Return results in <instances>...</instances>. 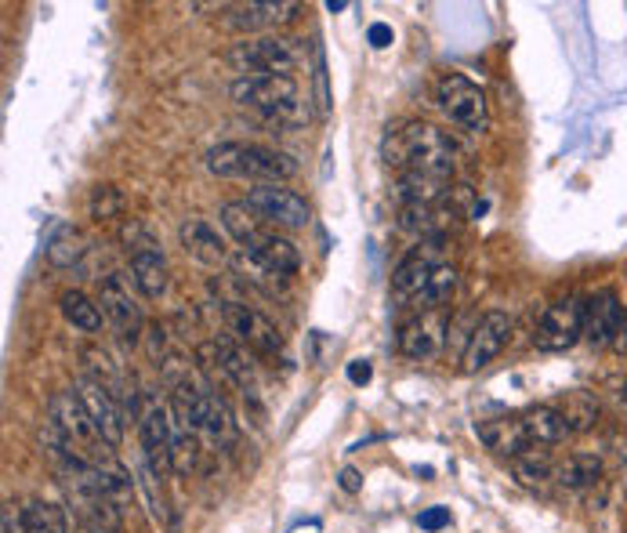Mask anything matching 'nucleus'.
Here are the masks:
<instances>
[{
  "instance_id": "nucleus-1",
  "label": "nucleus",
  "mask_w": 627,
  "mask_h": 533,
  "mask_svg": "<svg viewBox=\"0 0 627 533\" xmlns=\"http://www.w3.org/2000/svg\"><path fill=\"white\" fill-rule=\"evenodd\" d=\"M381 156L396 175L429 171V175L454 178V167H457V145L450 142L446 131H439L424 120L388 123V131L381 139Z\"/></svg>"
},
{
  "instance_id": "nucleus-2",
  "label": "nucleus",
  "mask_w": 627,
  "mask_h": 533,
  "mask_svg": "<svg viewBox=\"0 0 627 533\" xmlns=\"http://www.w3.org/2000/svg\"><path fill=\"white\" fill-rule=\"evenodd\" d=\"M207 171L218 178H240L255 185H283L298 175V160L283 149L255 142H218L207 153Z\"/></svg>"
},
{
  "instance_id": "nucleus-3",
  "label": "nucleus",
  "mask_w": 627,
  "mask_h": 533,
  "mask_svg": "<svg viewBox=\"0 0 627 533\" xmlns=\"http://www.w3.org/2000/svg\"><path fill=\"white\" fill-rule=\"evenodd\" d=\"M47 411H52V425L66 436V443L77 450L84 461H91L98 468H109V465H117L112 461V446L102 439V432L95 428V421L91 414H87V406L84 400L73 389L66 392H55L52 395V403H47Z\"/></svg>"
},
{
  "instance_id": "nucleus-4",
  "label": "nucleus",
  "mask_w": 627,
  "mask_h": 533,
  "mask_svg": "<svg viewBox=\"0 0 627 533\" xmlns=\"http://www.w3.org/2000/svg\"><path fill=\"white\" fill-rule=\"evenodd\" d=\"M229 62L244 77H261V73H275V77H291L301 62L298 41L280 33H266L258 41H240L229 52Z\"/></svg>"
},
{
  "instance_id": "nucleus-5",
  "label": "nucleus",
  "mask_w": 627,
  "mask_h": 533,
  "mask_svg": "<svg viewBox=\"0 0 627 533\" xmlns=\"http://www.w3.org/2000/svg\"><path fill=\"white\" fill-rule=\"evenodd\" d=\"M244 204L275 229H305L312 221L309 200L301 193L287 189V185H250Z\"/></svg>"
},
{
  "instance_id": "nucleus-6",
  "label": "nucleus",
  "mask_w": 627,
  "mask_h": 533,
  "mask_svg": "<svg viewBox=\"0 0 627 533\" xmlns=\"http://www.w3.org/2000/svg\"><path fill=\"white\" fill-rule=\"evenodd\" d=\"M581 338H584V297L576 294H566L555 305H548L533 334L541 352H566Z\"/></svg>"
},
{
  "instance_id": "nucleus-7",
  "label": "nucleus",
  "mask_w": 627,
  "mask_h": 533,
  "mask_svg": "<svg viewBox=\"0 0 627 533\" xmlns=\"http://www.w3.org/2000/svg\"><path fill=\"white\" fill-rule=\"evenodd\" d=\"M229 95L236 106L255 109L261 120L280 113L283 106L298 102V80L294 77H275V73H261V77H236L229 84Z\"/></svg>"
},
{
  "instance_id": "nucleus-8",
  "label": "nucleus",
  "mask_w": 627,
  "mask_h": 533,
  "mask_svg": "<svg viewBox=\"0 0 627 533\" xmlns=\"http://www.w3.org/2000/svg\"><path fill=\"white\" fill-rule=\"evenodd\" d=\"M435 98L439 106H443V113L461 123L464 131H486V123H490V106H486V95L475 88L468 77H461V73H450V77L439 80L435 88Z\"/></svg>"
},
{
  "instance_id": "nucleus-9",
  "label": "nucleus",
  "mask_w": 627,
  "mask_h": 533,
  "mask_svg": "<svg viewBox=\"0 0 627 533\" xmlns=\"http://www.w3.org/2000/svg\"><path fill=\"white\" fill-rule=\"evenodd\" d=\"M221 324L233 334L244 349H255L258 356H275L283 352V334L269 316H261L258 308L244 302H225L221 305Z\"/></svg>"
},
{
  "instance_id": "nucleus-10",
  "label": "nucleus",
  "mask_w": 627,
  "mask_h": 533,
  "mask_svg": "<svg viewBox=\"0 0 627 533\" xmlns=\"http://www.w3.org/2000/svg\"><path fill=\"white\" fill-rule=\"evenodd\" d=\"M98 305H102V316L112 324V330L120 334L123 345H134L142 341V330H145V319H142V305H138V297L131 294L128 280L123 276H106L102 287H98Z\"/></svg>"
},
{
  "instance_id": "nucleus-11",
  "label": "nucleus",
  "mask_w": 627,
  "mask_h": 533,
  "mask_svg": "<svg viewBox=\"0 0 627 533\" xmlns=\"http://www.w3.org/2000/svg\"><path fill=\"white\" fill-rule=\"evenodd\" d=\"M450 313L446 308H424L413 313L403 327H399V352L407 359H435L446 349V334H450Z\"/></svg>"
},
{
  "instance_id": "nucleus-12",
  "label": "nucleus",
  "mask_w": 627,
  "mask_h": 533,
  "mask_svg": "<svg viewBox=\"0 0 627 533\" xmlns=\"http://www.w3.org/2000/svg\"><path fill=\"white\" fill-rule=\"evenodd\" d=\"M171 432H174L171 406L149 400L145 411L138 414V436H142V457L160 479L171 472Z\"/></svg>"
},
{
  "instance_id": "nucleus-13",
  "label": "nucleus",
  "mask_w": 627,
  "mask_h": 533,
  "mask_svg": "<svg viewBox=\"0 0 627 533\" xmlns=\"http://www.w3.org/2000/svg\"><path fill=\"white\" fill-rule=\"evenodd\" d=\"M439 254H443V237H432V240H421L413 251L403 258V262L396 265L392 272V291L399 302H410L413 305V297H418L424 287H429V280H432V272L443 265L439 262Z\"/></svg>"
},
{
  "instance_id": "nucleus-14",
  "label": "nucleus",
  "mask_w": 627,
  "mask_h": 533,
  "mask_svg": "<svg viewBox=\"0 0 627 533\" xmlns=\"http://www.w3.org/2000/svg\"><path fill=\"white\" fill-rule=\"evenodd\" d=\"M508 338H511V316L500 313V308L483 313L479 324H475V330H472V338H468V349H464V356H461L464 370L475 374V370L490 367L500 356V349L508 345Z\"/></svg>"
},
{
  "instance_id": "nucleus-15",
  "label": "nucleus",
  "mask_w": 627,
  "mask_h": 533,
  "mask_svg": "<svg viewBox=\"0 0 627 533\" xmlns=\"http://www.w3.org/2000/svg\"><path fill=\"white\" fill-rule=\"evenodd\" d=\"M624 324H627V308L620 305V294L613 287L584 297V338L592 341L595 349L617 341Z\"/></svg>"
},
{
  "instance_id": "nucleus-16",
  "label": "nucleus",
  "mask_w": 627,
  "mask_h": 533,
  "mask_svg": "<svg viewBox=\"0 0 627 533\" xmlns=\"http://www.w3.org/2000/svg\"><path fill=\"white\" fill-rule=\"evenodd\" d=\"M77 395L84 400L87 414H91L95 428L102 432V439L112 446V450H117V446L123 443V411H120L112 389L106 385V381H98V378H80L77 381Z\"/></svg>"
},
{
  "instance_id": "nucleus-17",
  "label": "nucleus",
  "mask_w": 627,
  "mask_h": 533,
  "mask_svg": "<svg viewBox=\"0 0 627 533\" xmlns=\"http://www.w3.org/2000/svg\"><path fill=\"white\" fill-rule=\"evenodd\" d=\"M244 254L266 272V276H294L301 269V251L294 247V240L280 237V232L272 229H266L255 243L244 247Z\"/></svg>"
},
{
  "instance_id": "nucleus-18",
  "label": "nucleus",
  "mask_w": 627,
  "mask_h": 533,
  "mask_svg": "<svg viewBox=\"0 0 627 533\" xmlns=\"http://www.w3.org/2000/svg\"><path fill=\"white\" fill-rule=\"evenodd\" d=\"M179 240L185 247V254H190L193 262H199V265L221 269L225 262H229V243H225L221 232L204 218H185L182 229H179Z\"/></svg>"
},
{
  "instance_id": "nucleus-19",
  "label": "nucleus",
  "mask_w": 627,
  "mask_h": 533,
  "mask_svg": "<svg viewBox=\"0 0 627 533\" xmlns=\"http://www.w3.org/2000/svg\"><path fill=\"white\" fill-rule=\"evenodd\" d=\"M301 4H294V0H269V4H236L229 8V15H225L221 22L229 30H280L287 26V22L298 19Z\"/></svg>"
},
{
  "instance_id": "nucleus-20",
  "label": "nucleus",
  "mask_w": 627,
  "mask_h": 533,
  "mask_svg": "<svg viewBox=\"0 0 627 533\" xmlns=\"http://www.w3.org/2000/svg\"><path fill=\"white\" fill-rule=\"evenodd\" d=\"M475 436L486 446V450H494L500 457H511L516 461L519 454L533 450L530 446V436H526L522 428V417H490V421H479L475 425Z\"/></svg>"
},
{
  "instance_id": "nucleus-21",
  "label": "nucleus",
  "mask_w": 627,
  "mask_h": 533,
  "mask_svg": "<svg viewBox=\"0 0 627 533\" xmlns=\"http://www.w3.org/2000/svg\"><path fill=\"white\" fill-rule=\"evenodd\" d=\"M519 417H522V428H526V436H530L533 450L537 446H559L573 436L570 421L559 406H530V411Z\"/></svg>"
},
{
  "instance_id": "nucleus-22",
  "label": "nucleus",
  "mask_w": 627,
  "mask_h": 533,
  "mask_svg": "<svg viewBox=\"0 0 627 533\" xmlns=\"http://www.w3.org/2000/svg\"><path fill=\"white\" fill-rule=\"evenodd\" d=\"M450 178L446 175H429V171H410V175L396 178V200L399 207H432L446 196Z\"/></svg>"
},
{
  "instance_id": "nucleus-23",
  "label": "nucleus",
  "mask_w": 627,
  "mask_h": 533,
  "mask_svg": "<svg viewBox=\"0 0 627 533\" xmlns=\"http://www.w3.org/2000/svg\"><path fill=\"white\" fill-rule=\"evenodd\" d=\"M131 283L134 291L142 297H164L167 294V283H171V272L167 262L160 251H138L131 254Z\"/></svg>"
},
{
  "instance_id": "nucleus-24",
  "label": "nucleus",
  "mask_w": 627,
  "mask_h": 533,
  "mask_svg": "<svg viewBox=\"0 0 627 533\" xmlns=\"http://www.w3.org/2000/svg\"><path fill=\"white\" fill-rule=\"evenodd\" d=\"M559 482V487L566 490H587L595 487V482L602 479V457L598 454H570L562 457V461L555 465V476H551Z\"/></svg>"
},
{
  "instance_id": "nucleus-25",
  "label": "nucleus",
  "mask_w": 627,
  "mask_h": 533,
  "mask_svg": "<svg viewBox=\"0 0 627 533\" xmlns=\"http://www.w3.org/2000/svg\"><path fill=\"white\" fill-rule=\"evenodd\" d=\"M218 218H221V229L229 232V237H233L236 243H240V251H244V247L255 243V240L261 237V232H266V226H261V218H258L255 210H250L244 200L221 204Z\"/></svg>"
},
{
  "instance_id": "nucleus-26",
  "label": "nucleus",
  "mask_w": 627,
  "mask_h": 533,
  "mask_svg": "<svg viewBox=\"0 0 627 533\" xmlns=\"http://www.w3.org/2000/svg\"><path fill=\"white\" fill-rule=\"evenodd\" d=\"M58 308H62V316H66V324L69 327H77L84 334H98L102 330V305L91 302L84 291H62L58 297Z\"/></svg>"
},
{
  "instance_id": "nucleus-27",
  "label": "nucleus",
  "mask_w": 627,
  "mask_h": 533,
  "mask_svg": "<svg viewBox=\"0 0 627 533\" xmlns=\"http://www.w3.org/2000/svg\"><path fill=\"white\" fill-rule=\"evenodd\" d=\"M454 291H457V269L450 262H443L432 272L429 287L413 297V308H418V313H424V308H446L450 297H454Z\"/></svg>"
},
{
  "instance_id": "nucleus-28",
  "label": "nucleus",
  "mask_w": 627,
  "mask_h": 533,
  "mask_svg": "<svg viewBox=\"0 0 627 533\" xmlns=\"http://www.w3.org/2000/svg\"><path fill=\"white\" fill-rule=\"evenodd\" d=\"M84 251H87L84 232L73 229V226H62L55 237H52V243H47V262L58 265V269H69V265L80 262Z\"/></svg>"
},
{
  "instance_id": "nucleus-29",
  "label": "nucleus",
  "mask_w": 627,
  "mask_h": 533,
  "mask_svg": "<svg viewBox=\"0 0 627 533\" xmlns=\"http://www.w3.org/2000/svg\"><path fill=\"white\" fill-rule=\"evenodd\" d=\"M196 465H199L196 432H190L185 425H179V421H174V432H171V472L190 476Z\"/></svg>"
},
{
  "instance_id": "nucleus-30",
  "label": "nucleus",
  "mask_w": 627,
  "mask_h": 533,
  "mask_svg": "<svg viewBox=\"0 0 627 533\" xmlns=\"http://www.w3.org/2000/svg\"><path fill=\"white\" fill-rule=\"evenodd\" d=\"M22 515H26L30 533H73L66 512L55 504H47V501H30L26 508H22Z\"/></svg>"
},
{
  "instance_id": "nucleus-31",
  "label": "nucleus",
  "mask_w": 627,
  "mask_h": 533,
  "mask_svg": "<svg viewBox=\"0 0 627 533\" xmlns=\"http://www.w3.org/2000/svg\"><path fill=\"white\" fill-rule=\"evenodd\" d=\"M123 207H128V200H123V193L117 189V185H95L91 196H87V215H91L95 221L120 218Z\"/></svg>"
},
{
  "instance_id": "nucleus-32",
  "label": "nucleus",
  "mask_w": 627,
  "mask_h": 533,
  "mask_svg": "<svg viewBox=\"0 0 627 533\" xmlns=\"http://www.w3.org/2000/svg\"><path fill=\"white\" fill-rule=\"evenodd\" d=\"M511 468H516V479H522L526 487H537V482H544V479L555 476V465H551V457L544 450L519 454L516 461H511Z\"/></svg>"
},
{
  "instance_id": "nucleus-33",
  "label": "nucleus",
  "mask_w": 627,
  "mask_h": 533,
  "mask_svg": "<svg viewBox=\"0 0 627 533\" xmlns=\"http://www.w3.org/2000/svg\"><path fill=\"white\" fill-rule=\"evenodd\" d=\"M562 414H566L573 432H592L598 425V403L587 392H573L566 406H562Z\"/></svg>"
},
{
  "instance_id": "nucleus-34",
  "label": "nucleus",
  "mask_w": 627,
  "mask_h": 533,
  "mask_svg": "<svg viewBox=\"0 0 627 533\" xmlns=\"http://www.w3.org/2000/svg\"><path fill=\"white\" fill-rule=\"evenodd\" d=\"M312 84H316V113L320 120L331 117V88H327V55H323V47L316 41V47H312Z\"/></svg>"
},
{
  "instance_id": "nucleus-35",
  "label": "nucleus",
  "mask_w": 627,
  "mask_h": 533,
  "mask_svg": "<svg viewBox=\"0 0 627 533\" xmlns=\"http://www.w3.org/2000/svg\"><path fill=\"white\" fill-rule=\"evenodd\" d=\"M120 240L128 243V251L138 254V251H160V243L153 240V232H149L142 221L131 218V221H123V229H120Z\"/></svg>"
},
{
  "instance_id": "nucleus-36",
  "label": "nucleus",
  "mask_w": 627,
  "mask_h": 533,
  "mask_svg": "<svg viewBox=\"0 0 627 533\" xmlns=\"http://www.w3.org/2000/svg\"><path fill=\"white\" fill-rule=\"evenodd\" d=\"M418 523H421V530H429V533L443 530V526H450V508H429V512L418 515Z\"/></svg>"
},
{
  "instance_id": "nucleus-37",
  "label": "nucleus",
  "mask_w": 627,
  "mask_h": 533,
  "mask_svg": "<svg viewBox=\"0 0 627 533\" xmlns=\"http://www.w3.org/2000/svg\"><path fill=\"white\" fill-rule=\"evenodd\" d=\"M370 378H374V367L367 359H353V363H348V381H353V385H367Z\"/></svg>"
},
{
  "instance_id": "nucleus-38",
  "label": "nucleus",
  "mask_w": 627,
  "mask_h": 533,
  "mask_svg": "<svg viewBox=\"0 0 627 533\" xmlns=\"http://www.w3.org/2000/svg\"><path fill=\"white\" fill-rule=\"evenodd\" d=\"M367 41H370V47H388L392 44V26H385V22H374V26L367 30Z\"/></svg>"
},
{
  "instance_id": "nucleus-39",
  "label": "nucleus",
  "mask_w": 627,
  "mask_h": 533,
  "mask_svg": "<svg viewBox=\"0 0 627 533\" xmlns=\"http://www.w3.org/2000/svg\"><path fill=\"white\" fill-rule=\"evenodd\" d=\"M613 392V403H617V414H620V421H624V428H627V381H613L609 385Z\"/></svg>"
},
{
  "instance_id": "nucleus-40",
  "label": "nucleus",
  "mask_w": 627,
  "mask_h": 533,
  "mask_svg": "<svg viewBox=\"0 0 627 533\" xmlns=\"http://www.w3.org/2000/svg\"><path fill=\"white\" fill-rule=\"evenodd\" d=\"M359 487H363V476L356 472V468H345V472H342V490L356 493Z\"/></svg>"
},
{
  "instance_id": "nucleus-41",
  "label": "nucleus",
  "mask_w": 627,
  "mask_h": 533,
  "mask_svg": "<svg viewBox=\"0 0 627 533\" xmlns=\"http://www.w3.org/2000/svg\"><path fill=\"white\" fill-rule=\"evenodd\" d=\"M617 454H620V461H627V428L617 436Z\"/></svg>"
},
{
  "instance_id": "nucleus-42",
  "label": "nucleus",
  "mask_w": 627,
  "mask_h": 533,
  "mask_svg": "<svg viewBox=\"0 0 627 533\" xmlns=\"http://www.w3.org/2000/svg\"><path fill=\"white\" fill-rule=\"evenodd\" d=\"M73 533H102V530H95V526L80 523V519H73Z\"/></svg>"
},
{
  "instance_id": "nucleus-43",
  "label": "nucleus",
  "mask_w": 627,
  "mask_h": 533,
  "mask_svg": "<svg viewBox=\"0 0 627 533\" xmlns=\"http://www.w3.org/2000/svg\"><path fill=\"white\" fill-rule=\"evenodd\" d=\"M348 4H345V0H327V11H345Z\"/></svg>"
}]
</instances>
